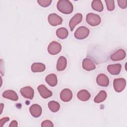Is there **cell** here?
<instances>
[{
  "mask_svg": "<svg viewBox=\"0 0 127 127\" xmlns=\"http://www.w3.org/2000/svg\"><path fill=\"white\" fill-rule=\"evenodd\" d=\"M58 10L65 14H70L73 10V6L72 3L68 0H60L57 4Z\"/></svg>",
  "mask_w": 127,
  "mask_h": 127,
  "instance_id": "obj_1",
  "label": "cell"
},
{
  "mask_svg": "<svg viewBox=\"0 0 127 127\" xmlns=\"http://www.w3.org/2000/svg\"><path fill=\"white\" fill-rule=\"evenodd\" d=\"M86 21L89 25L96 26L100 24L101 19L99 15L93 13H89L86 15Z\"/></svg>",
  "mask_w": 127,
  "mask_h": 127,
  "instance_id": "obj_2",
  "label": "cell"
},
{
  "mask_svg": "<svg viewBox=\"0 0 127 127\" xmlns=\"http://www.w3.org/2000/svg\"><path fill=\"white\" fill-rule=\"evenodd\" d=\"M90 33L89 29L85 26H81L78 27L74 34L75 38L78 40H83L87 38Z\"/></svg>",
  "mask_w": 127,
  "mask_h": 127,
  "instance_id": "obj_3",
  "label": "cell"
},
{
  "mask_svg": "<svg viewBox=\"0 0 127 127\" xmlns=\"http://www.w3.org/2000/svg\"><path fill=\"white\" fill-rule=\"evenodd\" d=\"M126 85V80L123 78H116L113 81V86L114 90L117 92H121L125 88Z\"/></svg>",
  "mask_w": 127,
  "mask_h": 127,
  "instance_id": "obj_4",
  "label": "cell"
},
{
  "mask_svg": "<svg viewBox=\"0 0 127 127\" xmlns=\"http://www.w3.org/2000/svg\"><path fill=\"white\" fill-rule=\"evenodd\" d=\"M47 50L50 54L55 55L61 52L62 50V45L58 42L53 41L49 45Z\"/></svg>",
  "mask_w": 127,
  "mask_h": 127,
  "instance_id": "obj_5",
  "label": "cell"
},
{
  "mask_svg": "<svg viewBox=\"0 0 127 127\" xmlns=\"http://www.w3.org/2000/svg\"><path fill=\"white\" fill-rule=\"evenodd\" d=\"M48 20L50 24L53 26L61 25L63 22V18L56 13H51L48 16Z\"/></svg>",
  "mask_w": 127,
  "mask_h": 127,
  "instance_id": "obj_6",
  "label": "cell"
},
{
  "mask_svg": "<svg viewBox=\"0 0 127 127\" xmlns=\"http://www.w3.org/2000/svg\"><path fill=\"white\" fill-rule=\"evenodd\" d=\"M20 92L22 96L25 98L32 100L34 97V91L30 86H25L21 88Z\"/></svg>",
  "mask_w": 127,
  "mask_h": 127,
  "instance_id": "obj_7",
  "label": "cell"
},
{
  "mask_svg": "<svg viewBox=\"0 0 127 127\" xmlns=\"http://www.w3.org/2000/svg\"><path fill=\"white\" fill-rule=\"evenodd\" d=\"M82 19V15L81 13H77L73 15L69 22V26L71 31H73L75 26L81 22Z\"/></svg>",
  "mask_w": 127,
  "mask_h": 127,
  "instance_id": "obj_8",
  "label": "cell"
},
{
  "mask_svg": "<svg viewBox=\"0 0 127 127\" xmlns=\"http://www.w3.org/2000/svg\"><path fill=\"white\" fill-rule=\"evenodd\" d=\"M38 91L41 96L44 99L48 98L53 95V93L51 91L49 90L45 85L41 84L37 87Z\"/></svg>",
  "mask_w": 127,
  "mask_h": 127,
  "instance_id": "obj_9",
  "label": "cell"
},
{
  "mask_svg": "<svg viewBox=\"0 0 127 127\" xmlns=\"http://www.w3.org/2000/svg\"><path fill=\"white\" fill-rule=\"evenodd\" d=\"M72 98V92L68 88H65L62 90L60 93V98L63 102L70 101Z\"/></svg>",
  "mask_w": 127,
  "mask_h": 127,
  "instance_id": "obj_10",
  "label": "cell"
},
{
  "mask_svg": "<svg viewBox=\"0 0 127 127\" xmlns=\"http://www.w3.org/2000/svg\"><path fill=\"white\" fill-rule=\"evenodd\" d=\"M98 85L102 87H107L109 84V79L108 76L103 73L99 74L96 78Z\"/></svg>",
  "mask_w": 127,
  "mask_h": 127,
  "instance_id": "obj_11",
  "label": "cell"
},
{
  "mask_svg": "<svg viewBox=\"0 0 127 127\" xmlns=\"http://www.w3.org/2000/svg\"><path fill=\"white\" fill-rule=\"evenodd\" d=\"M29 111L31 115L33 117L35 118H38L41 115L42 109L39 105L34 104L30 106L29 108Z\"/></svg>",
  "mask_w": 127,
  "mask_h": 127,
  "instance_id": "obj_12",
  "label": "cell"
},
{
  "mask_svg": "<svg viewBox=\"0 0 127 127\" xmlns=\"http://www.w3.org/2000/svg\"><path fill=\"white\" fill-rule=\"evenodd\" d=\"M126 56L125 51L123 49H119L111 56L110 59L113 61H119L124 59Z\"/></svg>",
  "mask_w": 127,
  "mask_h": 127,
  "instance_id": "obj_13",
  "label": "cell"
},
{
  "mask_svg": "<svg viewBox=\"0 0 127 127\" xmlns=\"http://www.w3.org/2000/svg\"><path fill=\"white\" fill-rule=\"evenodd\" d=\"M82 68L87 71H91L96 68L93 62L89 58H85L82 61Z\"/></svg>",
  "mask_w": 127,
  "mask_h": 127,
  "instance_id": "obj_14",
  "label": "cell"
},
{
  "mask_svg": "<svg viewBox=\"0 0 127 127\" xmlns=\"http://www.w3.org/2000/svg\"><path fill=\"white\" fill-rule=\"evenodd\" d=\"M2 96L4 98H6L14 101H17L18 99V96L17 93L14 90H5L2 93Z\"/></svg>",
  "mask_w": 127,
  "mask_h": 127,
  "instance_id": "obj_15",
  "label": "cell"
},
{
  "mask_svg": "<svg viewBox=\"0 0 127 127\" xmlns=\"http://www.w3.org/2000/svg\"><path fill=\"white\" fill-rule=\"evenodd\" d=\"M122 65L120 64H110L107 66L108 71L112 75H118L121 70Z\"/></svg>",
  "mask_w": 127,
  "mask_h": 127,
  "instance_id": "obj_16",
  "label": "cell"
},
{
  "mask_svg": "<svg viewBox=\"0 0 127 127\" xmlns=\"http://www.w3.org/2000/svg\"><path fill=\"white\" fill-rule=\"evenodd\" d=\"M67 65V60L66 58L64 56H61L58 59L57 64V69L59 71L64 70Z\"/></svg>",
  "mask_w": 127,
  "mask_h": 127,
  "instance_id": "obj_17",
  "label": "cell"
},
{
  "mask_svg": "<svg viewBox=\"0 0 127 127\" xmlns=\"http://www.w3.org/2000/svg\"><path fill=\"white\" fill-rule=\"evenodd\" d=\"M46 82L51 87H54L57 85L58 83V79L56 74L51 73L48 74L45 78Z\"/></svg>",
  "mask_w": 127,
  "mask_h": 127,
  "instance_id": "obj_18",
  "label": "cell"
},
{
  "mask_svg": "<svg viewBox=\"0 0 127 127\" xmlns=\"http://www.w3.org/2000/svg\"><path fill=\"white\" fill-rule=\"evenodd\" d=\"M90 93L85 89H82L80 90L77 94V98L82 101H86L88 100L90 98Z\"/></svg>",
  "mask_w": 127,
  "mask_h": 127,
  "instance_id": "obj_19",
  "label": "cell"
},
{
  "mask_svg": "<svg viewBox=\"0 0 127 127\" xmlns=\"http://www.w3.org/2000/svg\"><path fill=\"white\" fill-rule=\"evenodd\" d=\"M46 66L44 64L34 63L31 65V70L33 72H41L45 70Z\"/></svg>",
  "mask_w": 127,
  "mask_h": 127,
  "instance_id": "obj_20",
  "label": "cell"
},
{
  "mask_svg": "<svg viewBox=\"0 0 127 127\" xmlns=\"http://www.w3.org/2000/svg\"><path fill=\"white\" fill-rule=\"evenodd\" d=\"M92 9L98 12H101L104 9L103 4L100 0H94L91 2Z\"/></svg>",
  "mask_w": 127,
  "mask_h": 127,
  "instance_id": "obj_21",
  "label": "cell"
},
{
  "mask_svg": "<svg viewBox=\"0 0 127 127\" xmlns=\"http://www.w3.org/2000/svg\"><path fill=\"white\" fill-rule=\"evenodd\" d=\"M107 98V93L104 90H101L95 97L94 102L96 103H100L105 100Z\"/></svg>",
  "mask_w": 127,
  "mask_h": 127,
  "instance_id": "obj_22",
  "label": "cell"
},
{
  "mask_svg": "<svg viewBox=\"0 0 127 127\" xmlns=\"http://www.w3.org/2000/svg\"><path fill=\"white\" fill-rule=\"evenodd\" d=\"M56 35L59 38L61 39H64L67 37L68 32L65 28L61 27L57 30Z\"/></svg>",
  "mask_w": 127,
  "mask_h": 127,
  "instance_id": "obj_23",
  "label": "cell"
},
{
  "mask_svg": "<svg viewBox=\"0 0 127 127\" xmlns=\"http://www.w3.org/2000/svg\"><path fill=\"white\" fill-rule=\"evenodd\" d=\"M48 107L51 111L53 113L57 112L60 108V104L55 101H51L48 103Z\"/></svg>",
  "mask_w": 127,
  "mask_h": 127,
  "instance_id": "obj_24",
  "label": "cell"
},
{
  "mask_svg": "<svg viewBox=\"0 0 127 127\" xmlns=\"http://www.w3.org/2000/svg\"><path fill=\"white\" fill-rule=\"evenodd\" d=\"M105 2L107 8L109 11H113L115 9V1L113 0H106Z\"/></svg>",
  "mask_w": 127,
  "mask_h": 127,
  "instance_id": "obj_25",
  "label": "cell"
},
{
  "mask_svg": "<svg viewBox=\"0 0 127 127\" xmlns=\"http://www.w3.org/2000/svg\"><path fill=\"white\" fill-rule=\"evenodd\" d=\"M37 2L38 4L42 7H48L51 4L52 0H38Z\"/></svg>",
  "mask_w": 127,
  "mask_h": 127,
  "instance_id": "obj_26",
  "label": "cell"
},
{
  "mask_svg": "<svg viewBox=\"0 0 127 127\" xmlns=\"http://www.w3.org/2000/svg\"><path fill=\"white\" fill-rule=\"evenodd\" d=\"M41 127H54V125L51 121L45 120L42 122Z\"/></svg>",
  "mask_w": 127,
  "mask_h": 127,
  "instance_id": "obj_27",
  "label": "cell"
},
{
  "mask_svg": "<svg viewBox=\"0 0 127 127\" xmlns=\"http://www.w3.org/2000/svg\"><path fill=\"white\" fill-rule=\"evenodd\" d=\"M118 5L122 8V9H125L127 6V0H118L117 1Z\"/></svg>",
  "mask_w": 127,
  "mask_h": 127,
  "instance_id": "obj_28",
  "label": "cell"
},
{
  "mask_svg": "<svg viewBox=\"0 0 127 127\" xmlns=\"http://www.w3.org/2000/svg\"><path fill=\"white\" fill-rule=\"evenodd\" d=\"M9 118L8 117H4L3 118H1L0 120V126L1 127H2L3 125L7 122L9 121Z\"/></svg>",
  "mask_w": 127,
  "mask_h": 127,
  "instance_id": "obj_29",
  "label": "cell"
},
{
  "mask_svg": "<svg viewBox=\"0 0 127 127\" xmlns=\"http://www.w3.org/2000/svg\"><path fill=\"white\" fill-rule=\"evenodd\" d=\"M18 127L17 122L15 120H13L11 122L9 125V127Z\"/></svg>",
  "mask_w": 127,
  "mask_h": 127,
  "instance_id": "obj_30",
  "label": "cell"
},
{
  "mask_svg": "<svg viewBox=\"0 0 127 127\" xmlns=\"http://www.w3.org/2000/svg\"><path fill=\"white\" fill-rule=\"evenodd\" d=\"M4 106V105L3 104H0V107H1V110H0V114H1L2 112V109H3V107Z\"/></svg>",
  "mask_w": 127,
  "mask_h": 127,
  "instance_id": "obj_31",
  "label": "cell"
}]
</instances>
